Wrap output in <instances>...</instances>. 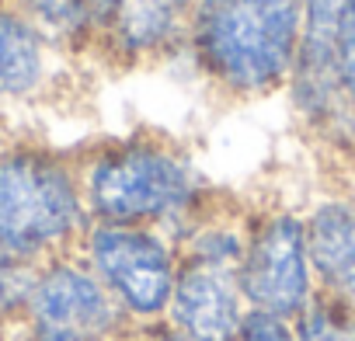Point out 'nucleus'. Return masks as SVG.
<instances>
[{
    "mask_svg": "<svg viewBox=\"0 0 355 341\" xmlns=\"http://www.w3.org/2000/svg\"><path fill=\"white\" fill-rule=\"evenodd\" d=\"M0 146H4V139H0Z\"/></svg>",
    "mask_w": 355,
    "mask_h": 341,
    "instance_id": "nucleus-21",
    "label": "nucleus"
},
{
    "mask_svg": "<svg viewBox=\"0 0 355 341\" xmlns=\"http://www.w3.org/2000/svg\"><path fill=\"white\" fill-rule=\"evenodd\" d=\"M39 268H42L39 258L0 241V324L4 327H18L25 320Z\"/></svg>",
    "mask_w": 355,
    "mask_h": 341,
    "instance_id": "nucleus-13",
    "label": "nucleus"
},
{
    "mask_svg": "<svg viewBox=\"0 0 355 341\" xmlns=\"http://www.w3.org/2000/svg\"><path fill=\"white\" fill-rule=\"evenodd\" d=\"M196 0H122L101 28L94 60L115 70H143L185 60Z\"/></svg>",
    "mask_w": 355,
    "mask_h": 341,
    "instance_id": "nucleus-8",
    "label": "nucleus"
},
{
    "mask_svg": "<svg viewBox=\"0 0 355 341\" xmlns=\"http://www.w3.org/2000/svg\"><path fill=\"white\" fill-rule=\"evenodd\" d=\"M296 341H355V306L317 292L293 320Z\"/></svg>",
    "mask_w": 355,
    "mask_h": 341,
    "instance_id": "nucleus-14",
    "label": "nucleus"
},
{
    "mask_svg": "<svg viewBox=\"0 0 355 341\" xmlns=\"http://www.w3.org/2000/svg\"><path fill=\"white\" fill-rule=\"evenodd\" d=\"M300 46V0H196L185 63L227 101L286 94Z\"/></svg>",
    "mask_w": 355,
    "mask_h": 341,
    "instance_id": "nucleus-2",
    "label": "nucleus"
},
{
    "mask_svg": "<svg viewBox=\"0 0 355 341\" xmlns=\"http://www.w3.org/2000/svg\"><path fill=\"white\" fill-rule=\"evenodd\" d=\"M94 4H98V15H101V28H105V21L112 18V11L122 4V0H94Z\"/></svg>",
    "mask_w": 355,
    "mask_h": 341,
    "instance_id": "nucleus-18",
    "label": "nucleus"
},
{
    "mask_svg": "<svg viewBox=\"0 0 355 341\" xmlns=\"http://www.w3.org/2000/svg\"><path fill=\"white\" fill-rule=\"evenodd\" d=\"M77 251L101 279L129 327H150L167 317L178 279L174 234L132 223H91Z\"/></svg>",
    "mask_w": 355,
    "mask_h": 341,
    "instance_id": "nucleus-4",
    "label": "nucleus"
},
{
    "mask_svg": "<svg viewBox=\"0 0 355 341\" xmlns=\"http://www.w3.org/2000/svg\"><path fill=\"white\" fill-rule=\"evenodd\" d=\"M348 0H300V46L286 84L296 125L338 160L352 164V139L338 73V42Z\"/></svg>",
    "mask_w": 355,
    "mask_h": 341,
    "instance_id": "nucleus-5",
    "label": "nucleus"
},
{
    "mask_svg": "<svg viewBox=\"0 0 355 341\" xmlns=\"http://www.w3.org/2000/svg\"><path fill=\"white\" fill-rule=\"evenodd\" d=\"M21 324L77 334L84 341H108L129 331L122 310L91 272V265L80 258V251L53 254L42 261Z\"/></svg>",
    "mask_w": 355,
    "mask_h": 341,
    "instance_id": "nucleus-7",
    "label": "nucleus"
},
{
    "mask_svg": "<svg viewBox=\"0 0 355 341\" xmlns=\"http://www.w3.org/2000/svg\"><path fill=\"white\" fill-rule=\"evenodd\" d=\"M237 265L178 254V279L167 303V324L192 341H237L248 317Z\"/></svg>",
    "mask_w": 355,
    "mask_h": 341,
    "instance_id": "nucleus-9",
    "label": "nucleus"
},
{
    "mask_svg": "<svg viewBox=\"0 0 355 341\" xmlns=\"http://www.w3.org/2000/svg\"><path fill=\"white\" fill-rule=\"evenodd\" d=\"M338 73H341V98H345V119H348V139H352V164H355V0H348V11H345V21H341Z\"/></svg>",
    "mask_w": 355,
    "mask_h": 341,
    "instance_id": "nucleus-15",
    "label": "nucleus"
},
{
    "mask_svg": "<svg viewBox=\"0 0 355 341\" xmlns=\"http://www.w3.org/2000/svg\"><path fill=\"white\" fill-rule=\"evenodd\" d=\"M91 223H132L182 234L223 195L196 153L167 132L105 136L77 153Z\"/></svg>",
    "mask_w": 355,
    "mask_h": 341,
    "instance_id": "nucleus-1",
    "label": "nucleus"
},
{
    "mask_svg": "<svg viewBox=\"0 0 355 341\" xmlns=\"http://www.w3.org/2000/svg\"><path fill=\"white\" fill-rule=\"evenodd\" d=\"M303 216L317 292L355 306V189L320 192Z\"/></svg>",
    "mask_w": 355,
    "mask_h": 341,
    "instance_id": "nucleus-10",
    "label": "nucleus"
},
{
    "mask_svg": "<svg viewBox=\"0 0 355 341\" xmlns=\"http://www.w3.org/2000/svg\"><path fill=\"white\" fill-rule=\"evenodd\" d=\"M67 56L28 21L15 0H0V108L32 105L60 77Z\"/></svg>",
    "mask_w": 355,
    "mask_h": 341,
    "instance_id": "nucleus-11",
    "label": "nucleus"
},
{
    "mask_svg": "<svg viewBox=\"0 0 355 341\" xmlns=\"http://www.w3.org/2000/svg\"><path fill=\"white\" fill-rule=\"evenodd\" d=\"M108 341H136V327H129V331H122V334H115Z\"/></svg>",
    "mask_w": 355,
    "mask_h": 341,
    "instance_id": "nucleus-19",
    "label": "nucleus"
},
{
    "mask_svg": "<svg viewBox=\"0 0 355 341\" xmlns=\"http://www.w3.org/2000/svg\"><path fill=\"white\" fill-rule=\"evenodd\" d=\"M11 341H84V338L49 331V327H35V324H18V327H11Z\"/></svg>",
    "mask_w": 355,
    "mask_h": 341,
    "instance_id": "nucleus-16",
    "label": "nucleus"
},
{
    "mask_svg": "<svg viewBox=\"0 0 355 341\" xmlns=\"http://www.w3.org/2000/svg\"><path fill=\"white\" fill-rule=\"evenodd\" d=\"M15 4L67 60H94L101 39V15L94 0H15Z\"/></svg>",
    "mask_w": 355,
    "mask_h": 341,
    "instance_id": "nucleus-12",
    "label": "nucleus"
},
{
    "mask_svg": "<svg viewBox=\"0 0 355 341\" xmlns=\"http://www.w3.org/2000/svg\"><path fill=\"white\" fill-rule=\"evenodd\" d=\"M87 227L77 153L35 139L0 146V241L46 261L77 251Z\"/></svg>",
    "mask_w": 355,
    "mask_h": 341,
    "instance_id": "nucleus-3",
    "label": "nucleus"
},
{
    "mask_svg": "<svg viewBox=\"0 0 355 341\" xmlns=\"http://www.w3.org/2000/svg\"><path fill=\"white\" fill-rule=\"evenodd\" d=\"M241 289L251 310L296 320L317 296L306 216L293 202H261L248 209Z\"/></svg>",
    "mask_w": 355,
    "mask_h": 341,
    "instance_id": "nucleus-6",
    "label": "nucleus"
},
{
    "mask_svg": "<svg viewBox=\"0 0 355 341\" xmlns=\"http://www.w3.org/2000/svg\"><path fill=\"white\" fill-rule=\"evenodd\" d=\"M0 341H11V327H4V324H0Z\"/></svg>",
    "mask_w": 355,
    "mask_h": 341,
    "instance_id": "nucleus-20",
    "label": "nucleus"
},
{
    "mask_svg": "<svg viewBox=\"0 0 355 341\" xmlns=\"http://www.w3.org/2000/svg\"><path fill=\"white\" fill-rule=\"evenodd\" d=\"M136 341H192L189 334H182L178 327H171L167 320L150 324V327H136Z\"/></svg>",
    "mask_w": 355,
    "mask_h": 341,
    "instance_id": "nucleus-17",
    "label": "nucleus"
}]
</instances>
